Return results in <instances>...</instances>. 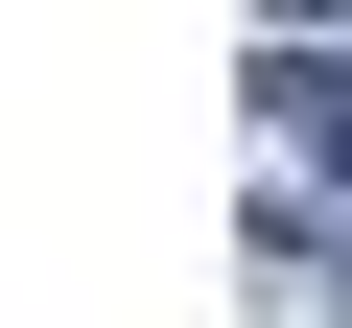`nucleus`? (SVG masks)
<instances>
[{
  "label": "nucleus",
  "instance_id": "f257e3e1",
  "mask_svg": "<svg viewBox=\"0 0 352 328\" xmlns=\"http://www.w3.org/2000/svg\"><path fill=\"white\" fill-rule=\"evenodd\" d=\"M258 94H282V117H329V141H352V71H305V47H282V71H258Z\"/></svg>",
  "mask_w": 352,
  "mask_h": 328
}]
</instances>
